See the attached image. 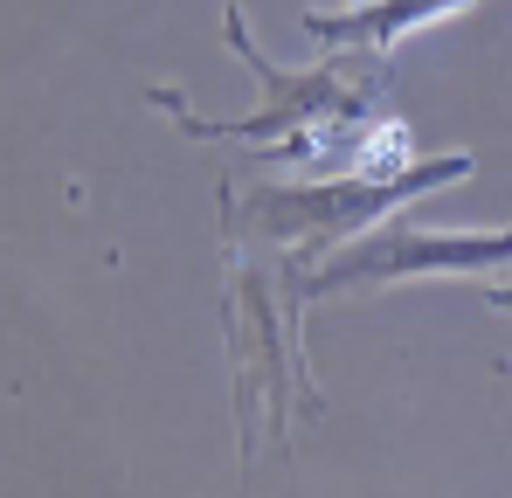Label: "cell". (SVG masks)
I'll return each mask as SVG.
<instances>
[{"mask_svg": "<svg viewBox=\"0 0 512 498\" xmlns=\"http://www.w3.org/2000/svg\"><path fill=\"white\" fill-rule=\"evenodd\" d=\"M512 263V236H388L381 249L346 256L333 277H319V291L353 284V277H402V270H492Z\"/></svg>", "mask_w": 512, "mask_h": 498, "instance_id": "1", "label": "cell"}, {"mask_svg": "<svg viewBox=\"0 0 512 498\" xmlns=\"http://www.w3.org/2000/svg\"><path fill=\"white\" fill-rule=\"evenodd\" d=\"M464 0H360L346 14H305V35L312 42H346V49H395L409 28L457 14Z\"/></svg>", "mask_w": 512, "mask_h": 498, "instance_id": "2", "label": "cell"}, {"mask_svg": "<svg viewBox=\"0 0 512 498\" xmlns=\"http://www.w3.org/2000/svg\"><path fill=\"white\" fill-rule=\"evenodd\" d=\"M492 305H506V312H512V291H492Z\"/></svg>", "mask_w": 512, "mask_h": 498, "instance_id": "3", "label": "cell"}]
</instances>
